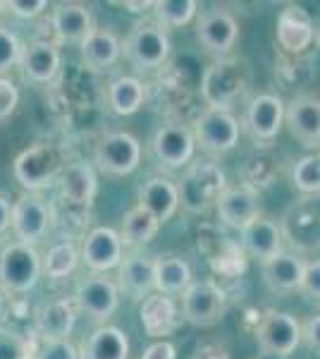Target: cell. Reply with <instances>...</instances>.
<instances>
[{
	"mask_svg": "<svg viewBox=\"0 0 320 359\" xmlns=\"http://www.w3.org/2000/svg\"><path fill=\"white\" fill-rule=\"evenodd\" d=\"M251 86V67L242 57H220L203 72L201 98L213 111H230Z\"/></svg>",
	"mask_w": 320,
	"mask_h": 359,
	"instance_id": "cell-1",
	"label": "cell"
},
{
	"mask_svg": "<svg viewBox=\"0 0 320 359\" xmlns=\"http://www.w3.org/2000/svg\"><path fill=\"white\" fill-rule=\"evenodd\" d=\"M225 187L227 175L220 163H215L211 158L196 161V163L187 165L182 180L177 182L179 204L189 213H206L215 206V201L225 192Z\"/></svg>",
	"mask_w": 320,
	"mask_h": 359,
	"instance_id": "cell-2",
	"label": "cell"
},
{
	"mask_svg": "<svg viewBox=\"0 0 320 359\" xmlns=\"http://www.w3.org/2000/svg\"><path fill=\"white\" fill-rule=\"evenodd\" d=\"M62 170H65V158H62L60 149H55L53 144H36V147L25 149L15 158L13 165L17 182L27 192H39V194L43 189L53 187Z\"/></svg>",
	"mask_w": 320,
	"mask_h": 359,
	"instance_id": "cell-3",
	"label": "cell"
},
{
	"mask_svg": "<svg viewBox=\"0 0 320 359\" xmlns=\"http://www.w3.org/2000/svg\"><path fill=\"white\" fill-rule=\"evenodd\" d=\"M53 221V206L39 192L20 194L10 206V228H13L17 242H22V245H39L50 233Z\"/></svg>",
	"mask_w": 320,
	"mask_h": 359,
	"instance_id": "cell-4",
	"label": "cell"
},
{
	"mask_svg": "<svg viewBox=\"0 0 320 359\" xmlns=\"http://www.w3.org/2000/svg\"><path fill=\"white\" fill-rule=\"evenodd\" d=\"M122 53L132 62L139 72H148V69H158L165 65L170 57V36L165 29H160L155 22H137L132 27L130 36L125 39Z\"/></svg>",
	"mask_w": 320,
	"mask_h": 359,
	"instance_id": "cell-5",
	"label": "cell"
},
{
	"mask_svg": "<svg viewBox=\"0 0 320 359\" xmlns=\"http://www.w3.org/2000/svg\"><path fill=\"white\" fill-rule=\"evenodd\" d=\"M41 273V254L36 247L10 242L0 252V290L3 292H29L36 287Z\"/></svg>",
	"mask_w": 320,
	"mask_h": 359,
	"instance_id": "cell-6",
	"label": "cell"
},
{
	"mask_svg": "<svg viewBox=\"0 0 320 359\" xmlns=\"http://www.w3.org/2000/svg\"><path fill=\"white\" fill-rule=\"evenodd\" d=\"M194 144L201 147V151L211 156H223L230 154L232 149L239 144V120L235 118L230 111H213L206 108L194 123Z\"/></svg>",
	"mask_w": 320,
	"mask_h": 359,
	"instance_id": "cell-7",
	"label": "cell"
},
{
	"mask_svg": "<svg viewBox=\"0 0 320 359\" xmlns=\"http://www.w3.org/2000/svg\"><path fill=\"white\" fill-rule=\"evenodd\" d=\"M225 290L213 280H191L182 292V318L196 328H211L225 314Z\"/></svg>",
	"mask_w": 320,
	"mask_h": 359,
	"instance_id": "cell-8",
	"label": "cell"
},
{
	"mask_svg": "<svg viewBox=\"0 0 320 359\" xmlns=\"http://www.w3.org/2000/svg\"><path fill=\"white\" fill-rule=\"evenodd\" d=\"M282 240L294 249V254H311L318 249V196H304L287 208L282 216Z\"/></svg>",
	"mask_w": 320,
	"mask_h": 359,
	"instance_id": "cell-9",
	"label": "cell"
},
{
	"mask_svg": "<svg viewBox=\"0 0 320 359\" xmlns=\"http://www.w3.org/2000/svg\"><path fill=\"white\" fill-rule=\"evenodd\" d=\"M72 302L77 311L94 318V321H108L118 311L120 290L113 278H108L106 273H91L77 283Z\"/></svg>",
	"mask_w": 320,
	"mask_h": 359,
	"instance_id": "cell-10",
	"label": "cell"
},
{
	"mask_svg": "<svg viewBox=\"0 0 320 359\" xmlns=\"http://www.w3.org/2000/svg\"><path fill=\"white\" fill-rule=\"evenodd\" d=\"M141 163V144L130 132H110L98 142L96 165L103 175L125 177Z\"/></svg>",
	"mask_w": 320,
	"mask_h": 359,
	"instance_id": "cell-11",
	"label": "cell"
},
{
	"mask_svg": "<svg viewBox=\"0 0 320 359\" xmlns=\"http://www.w3.org/2000/svg\"><path fill=\"white\" fill-rule=\"evenodd\" d=\"M284 123V101L277 94H258L249 101L239 130L246 132L256 144H270L280 135Z\"/></svg>",
	"mask_w": 320,
	"mask_h": 359,
	"instance_id": "cell-12",
	"label": "cell"
},
{
	"mask_svg": "<svg viewBox=\"0 0 320 359\" xmlns=\"http://www.w3.org/2000/svg\"><path fill=\"white\" fill-rule=\"evenodd\" d=\"M256 340L265 355L287 359L301 345V323L287 311H267L256 328Z\"/></svg>",
	"mask_w": 320,
	"mask_h": 359,
	"instance_id": "cell-13",
	"label": "cell"
},
{
	"mask_svg": "<svg viewBox=\"0 0 320 359\" xmlns=\"http://www.w3.org/2000/svg\"><path fill=\"white\" fill-rule=\"evenodd\" d=\"M151 149H153V156L158 158L162 168L177 170V168L189 165V161L194 158L196 144L189 127L172 123L158 127V132L153 135V142H151Z\"/></svg>",
	"mask_w": 320,
	"mask_h": 359,
	"instance_id": "cell-14",
	"label": "cell"
},
{
	"mask_svg": "<svg viewBox=\"0 0 320 359\" xmlns=\"http://www.w3.org/2000/svg\"><path fill=\"white\" fill-rule=\"evenodd\" d=\"M237 39H239V22L227 10H208L196 22V41L208 53L225 57L235 48Z\"/></svg>",
	"mask_w": 320,
	"mask_h": 359,
	"instance_id": "cell-15",
	"label": "cell"
},
{
	"mask_svg": "<svg viewBox=\"0 0 320 359\" xmlns=\"http://www.w3.org/2000/svg\"><path fill=\"white\" fill-rule=\"evenodd\" d=\"M289 135L299 139L304 147L318 149L320 144V101L313 94H299L284 103V123Z\"/></svg>",
	"mask_w": 320,
	"mask_h": 359,
	"instance_id": "cell-16",
	"label": "cell"
},
{
	"mask_svg": "<svg viewBox=\"0 0 320 359\" xmlns=\"http://www.w3.org/2000/svg\"><path fill=\"white\" fill-rule=\"evenodd\" d=\"M277 43L284 53L301 55L311 48L313 39H316V25L313 17L308 15L301 5H287L277 17Z\"/></svg>",
	"mask_w": 320,
	"mask_h": 359,
	"instance_id": "cell-17",
	"label": "cell"
},
{
	"mask_svg": "<svg viewBox=\"0 0 320 359\" xmlns=\"http://www.w3.org/2000/svg\"><path fill=\"white\" fill-rule=\"evenodd\" d=\"M213 208H215V213H218L220 223L227 225V228L242 230L244 225L251 223L256 216H260L258 192L244 187V184H235V187L227 184L225 192L218 196Z\"/></svg>",
	"mask_w": 320,
	"mask_h": 359,
	"instance_id": "cell-18",
	"label": "cell"
},
{
	"mask_svg": "<svg viewBox=\"0 0 320 359\" xmlns=\"http://www.w3.org/2000/svg\"><path fill=\"white\" fill-rule=\"evenodd\" d=\"M122 252H125V247H122L120 235L113 228H94L84 240L81 259L94 273H108L120 266Z\"/></svg>",
	"mask_w": 320,
	"mask_h": 359,
	"instance_id": "cell-19",
	"label": "cell"
},
{
	"mask_svg": "<svg viewBox=\"0 0 320 359\" xmlns=\"http://www.w3.org/2000/svg\"><path fill=\"white\" fill-rule=\"evenodd\" d=\"M137 196H139L137 206H141L144 211H148L160 225L170 221L179 208L177 182H172L170 177L153 175V177L144 180Z\"/></svg>",
	"mask_w": 320,
	"mask_h": 359,
	"instance_id": "cell-20",
	"label": "cell"
},
{
	"mask_svg": "<svg viewBox=\"0 0 320 359\" xmlns=\"http://www.w3.org/2000/svg\"><path fill=\"white\" fill-rule=\"evenodd\" d=\"M139 318H141L144 333L148 338H160V340H165V335L177 331V326L182 323V316H179L174 299L160 292H151L148 297L141 299Z\"/></svg>",
	"mask_w": 320,
	"mask_h": 359,
	"instance_id": "cell-21",
	"label": "cell"
},
{
	"mask_svg": "<svg viewBox=\"0 0 320 359\" xmlns=\"http://www.w3.org/2000/svg\"><path fill=\"white\" fill-rule=\"evenodd\" d=\"M57 182H60V196L65 204L79 208H89L94 204L98 194V175L89 163L77 161V163L65 165Z\"/></svg>",
	"mask_w": 320,
	"mask_h": 359,
	"instance_id": "cell-22",
	"label": "cell"
},
{
	"mask_svg": "<svg viewBox=\"0 0 320 359\" xmlns=\"http://www.w3.org/2000/svg\"><path fill=\"white\" fill-rule=\"evenodd\" d=\"M50 25L60 43L79 46L94 32V15L84 3H60L55 5Z\"/></svg>",
	"mask_w": 320,
	"mask_h": 359,
	"instance_id": "cell-23",
	"label": "cell"
},
{
	"mask_svg": "<svg viewBox=\"0 0 320 359\" xmlns=\"http://www.w3.org/2000/svg\"><path fill=\"white\" fill-rule=\"evenodd\" d=\"M77 306L69 297L50 299V302L41 304L34 323L36 331L43 340H67L72 333L74 323H77Z\"/></svg>",
	"mask_w": 320,
	"mask_h": 359,
	"instance_id": "cell-24",
	"label": "cell"
},
{
	"mask_svg": "<svg viewBox=\"0 0 320 359\" xmlns=\"http://www.w3.org/2000/svg\"><path fill=\"white\" fill-rule=\"evenodd\" d=\"M304 266H306L304 257H299V254H294V252H284L282 249L280 254L260 262V276H263L267 290L292 292V290H299Z\"/></svg>",
	"mask_w": 320,
	"mask_h": 359,
	"instance_id": "cell-25",
	"label": "cell"
},
{
	"mask_svg": "<svg viewBox=\"0 0 320 359\" xmlns=\"http://www.w3.org/2000/svg\"><path fill=\"white\" fill-rule=\"evenodd\" d=\"M239 233H242V247L253 259H258V262H265V259L275 257V254H280L284 249L280 225L267 216H256L251 223L244 225Z\"/></svg>",
	"mask_w": 320,
	"mask_h": 359,
	"instance_id": "cell-26",
	"label": "cell"
},
{
	"mask_svg": "<svg viewBox=\"0 0 320 359\" xmlns=\"http://www.w3.org/2000/svg\"><path fill=\"white\" fill-rule=\"evenodd\" d=\"M118 290H122L127 297L139 299L148 297L151 292H155L153 285V259L144 257V254H130L122 257L118 266Z\"/></svg>",
	"mask_w": 320,
	"mask_h": 359,
	"instance_id": "cell-27",
	"label": "cell"
},
{
	"mask_svg": "<svg viewBox=\"0 0 320 359\" xmlns=\"http://www.w3.org/2000/svg\"><path fill=\"white\" fill-rule=\"evenodd\" d=\"M22 72L27 79L36 84H48L55 79V74L60 72V50L55 43L50 41H32L25 46L20 57Z\"/></svg>",
	"mask_w": 320,
	"mask_h": 359,
	"instance_id": "cell-28",
	"label": "cell"
},
{
	"mask_svg": "<svg viewBox=\"0 0 320 359\" xmlns=\"http://www.w3.org/2000/svg\"><path fill=\"white\" fill-rule=\"evenodd\" d=\"M77 352L79 359H130V338L118 326H98Z\"/></svg>",
	"mask_w": 320,
	"mask_h": 359,
	"instance_id": "cell-29",
	"label": "cell"
},
{
	"mask_svg": "<svg viewBox=\"0 0 320 359\" xmlns=\"http://www.w3.org/2000/svg\"><path fill=\"white\" fill-rule=\"evenodd\" d=\"M79 53L81 60L94 69H106L113 67L122 55V46L120 39L115 36L108 29H96L79 43Z\"/></svg>",
	"mask_w": 320,
	"mask_h": 359,
	"instance_id": "cell-30",
	"label": "cell"
},
{
	"mask_svg": "<svg viewBox=\"0 0 320 359\" xmlns=\"http://www.w3.org/2000/svg\"><path fill=\"white\" fill-rule=\"evenodd\" d=\"M191 283V266L182 257L153 259V285L160 294H182Z\"/></svg>",
	"mask_w": 320,
	"mask_h": 359,
	"instance_id": "cell-31",
	"label": "cell"
},
{
	"mask_svg": "<svg viewBox=\"0 0 320 359\" xmlns=\"http://www.w3.org/2000/svg\"><path fill=\"white\" fill-rule=\"evenodd\" d=\"M144 98H146V86L141 79L130 77V74L113 79L108 86V108L120 118L141 111Z\"/></svg>",
	"mask_w": 320,
	"mask_h": 359,
	"instance_id": "cell-32",
	"label": "cell"
},
{
	"mask_svg": "<svg viewBox=\"0 0 320 359\" xmlns=\"http://www.w3.org/2000/svg\"><path fill=\"white\" fill-rule=\"evenodd\" d=\"M160 230V223L151 216L148 211H144L141 206H134L130 211L125 213L122 218V233L120 235V242L122 247H144L158 235Z\"/></svg>",
	"mask_w": 320,
	"mask_h": 359,
	"instance_id": "cell-33",
	"label": "cell"
},
{
	"mask_svg": "<svg viewBox=\"0 0 320 359\" xmlns=\"http://www.w3.org/2000/svg\"><path fill=\"white\" fill-rule=\"evenodd\" d=\"M153 22L160 29H179L187 27L199 13L196 0H158L153 3Z\"/></svg>",
	"mask_w": 320,
	"mask_h": 359,
	"instance_id": "cell-34",
	"label": "cell"
},
{
	"mask_svg": "<svg viewBox=\"0 0 320 359\" xmlns=\"http://www.w3.org/2000/svg\"><path fill=\"white\" fill-rule=\"evenodd\" d=\"M79 252L72 242H60V245L50 247L46 257L41 259V273H46L50 280H62L77 269Z\"/></svg>",
	"mask_w": 320,
	"mask_h": 359,
	"instance_id": "cell-35",
	"label": "cell"
},
{
	"mask_svg": "<svg viewBox=\"0 0 320 359\" xmlns=\"http://www.w3.org/2000/svg\"><path fill=\"white\" fill-rule=\"evenodd\" d=\"M292 182L304 196H318L320 192V158L318 154L301 156L292 168Z\"/></svg>",
	"mask_w": 320,
	"mask_h": 359,
	"instance_id": "cell-36",
	"label": "cell"
},
{
	"mask_svg": "<svg viewBox=\"0 0 320 359\" xmlns=\"http://www.w3.org/2000/svg\"><path fill=\"white\" fill-rule=\"evenodd\" d=\"M22 50H25V46L17 39V34L0 27V77H3L10 67L20 65Z\"/></svg>",
	"mask_w": 320,
	"mask_h": 359,
	"instance_id": "cell-37",
	"label": "cell"
},
{
	"mask_svg": "<svg viewBox=\"0 0 320 359\" xmlns=\"http://www.w3.org/2000/svg\"><path fill=\"white\" fill-rule=\"evenodd\" d=\"M29 347L20 333L0 326V359H27Z\"/></svg>",
	"mask_w": 320,
	"mask_h": 359,
	"instance_id": "cell-38",
	"label": "cell"
},
{
	"mask_svg": "<svg viewBox=\"0 0 320 359\" xmlns=\"http://www.w3.org/2000/svg\"><path fill=\"white\" fill-rule=\"evenodd\" d=\"M34 359H79V352L69 340H43Z\"/></svg>",
	"mask_w": 320,
	"mask_h": 359,
	"instance_id": "cell-39",
	"label": "cell"
},
{
	"mask_svg": "<svg viewBox=\"0 0 320 359\" xmlns=\"http://www.w3.org/2000/svg\"><path fill=\"white\" fill-rule=\"evenodd\" d=\"M299 290L304 292L308 299H316L318 302V297H320V262L318 259H306Z\"/></svg>",
	"mask_w": 320,
	"mask_h": 359,
	"instance_id": "cell-40",
	"label": "cell"
},
{
	"mask_svg": "<svg viewBox=\"0 0 320 359\" xmlns=\"http://www.w3.org/2000/svg\"><path fill=\"white\" fill-rule=\"evenodd\" d=\"M46 8H48L46 0H8L5 3V10H10L20 20H34V17L43 15Z\"/></svg>",
	"mask_w": 320,
	"mask_h": 359,
	"instance_id": "cell-41",
	"label": "cell"
},
{
	"mask_svg": "<svg viewBox=\"0 0 320 359\" xmlns=\"http://www.w3.org/2000/svg\"><path fill=\"white\" fill-rule=\"evenodd\" d=\"M20 106V91L13 84V79L0 77V120L10 118L15 108Z\"/></svg>",
	"mask_w": 320,
	"mask_h": 359,
	"instance_id": "cell-42",
	"label": "cell"
},
{
	"mask_svg": "<svg viewBox=\"0 0 320 359\" xmlns=\"http://www.w3.org/2000/svg\"><path fill=\"white\" fill-rule=\"evenodd\" d=\"M174 357H177V350H174L170 340H155L141 355V359H174Z\"/></svg>",
	"mask_w": 320,
	"mask_h": 359,
	"instance_id": "cell-43",
	"label": "cell"
},
{
	"mask_svg": "<svg viewBox=\"0 0 320 359\" xmlns=\"http://www.w3.org/2000/svg\"><path fill=\"white\" fill-rule=\"evenodd\" d=\"M318 331H320V316L318 314L308 316V321L301 323V343H306L311 350H316V352H318V345H320Z\"/></svg>",
	"mask_w": 320,
	"mask_h": 359,
	"instance_id": "cell-44",
	"label": "cell"
},
{
	"mask_svg": "<svg viewBox=\"0 0 320 359\" xmlns=\"http://www.w3.org/2000/svg\"><path fill=\"white\" fill-rule=\"evenodd\" d=\"M10 206L13 204L0 194V235H3L5 230H10Z\"/></svg>",
	"mask_w": 320,
	"mask_h": 359,
	"instance_id": "cell-45",
	"label": "cell"
},
{
	"mask_svg": "<svg viewBox=\"0 0 320 359\" xmlns=\"http://www.w3.org/2000/svg\"><path fill=\"white\" fill-rule=\"evenodd\" d=\"M125 10H130V13H144V10H151L153 8V3H132V0H125V3H120Z\"/></svg>",
	"mask_w": 320,
	"mask_h": 359,
	"instance_id": "cell-46",
	"label": "cell"
},
{
	"mask_svg": "<svg viewBox=\"0 0 320 359\" xmlns=\"http://www.w3.org/2000/svg\"><path fill=\"white\" fill-rule=\"evenodd\" d=\"M5 316H8V297H5V292L0 290V326H3Z\"/></svg>",
	"mask_w": 320,
	"mask_h": 359,
	"instance_id": "cell-47",
	"label": "cell"
},
{
	"mask_svg": "<svg viewBox=\"0 0 320 359\" xmlns=\"http://www.w3.org/2000/svg\"><path fill=\"white\" fill-rule=\"evenodd\" d=\"M258 359H282V357H275V355H265V352H263V355H260Z\"/></svg>",
	"mask_w": 320,
	"mask_h": 359,
	"instance_id": "cell-48",
	"label": "cell"
},
{
	"mask_svg": "<svg viewBox=\"0 0 320 359\" xmlns=\"http://www.w3.org/2000/svg\"><path fill=\"white\" fill-rule=\"evenodd\" d=\"M3 10H5V3H0V15H3Z\"/></svg>",
	"mask_w": 320,
	"mask_h": 359,
	"instance_id": "cell-49",
	"label": "cell"
}]
</instances>
